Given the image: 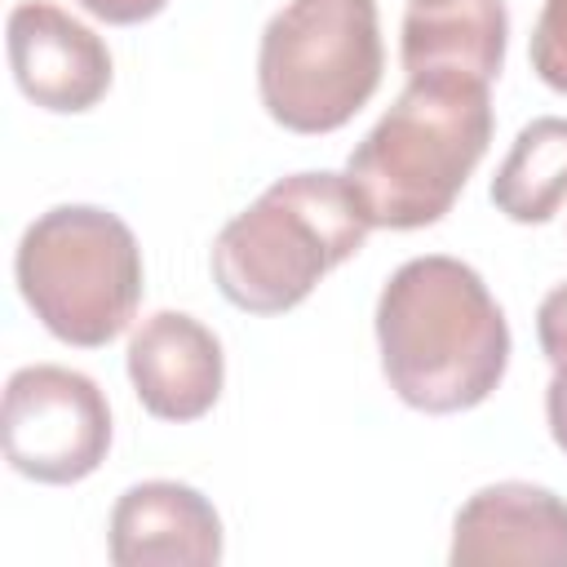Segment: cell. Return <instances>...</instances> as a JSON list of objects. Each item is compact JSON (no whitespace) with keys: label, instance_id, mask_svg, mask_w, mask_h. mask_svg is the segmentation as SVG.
Wrapping results in <instances>:
<instances>
[{"label":"cell","instance_id":"cell-13","mask_svg":"<svg viewBox=\"0 0 567 567\" xmlns=\"http://www.w3.org/2000/svg\"><path fill=\"white\" fill-rule=\"evenodd\" d=\"M532 71L554 89L567 93V0H545L532 27Z\"/></svg>","mask_w":567,"mask_h":567},{"label":"cell","instance_id":"cell-2","mask_svg":"<svg viewBox=\"0 0 567 567\" xmlns=\"http://www.w3.org/2000/svg\"><path fill=\"white\" fill-rule=\"evenodd\" d=\"M492 142L487 84L461 80H408L394 106L350 151L346 177L381 230L434 226Z\"/></svg>","mask_w":567,"mask_h":567},{"label":"cell","instance_id":"cell-1","mask_svg":"<svg viewBox=\"0 0 567 567\" xmlns=\"http://www.w3.org/2000/svg\"><path fill=\"white\" fill-rule=\"evenodd\" d=\"M377 346L390 390L430 416L478 408L509 368V323L483 275L430 252L403 261L377 297Z\"/></svg>","mask_w":567,"mask_h":567},{"label":"cell","instance_id":"cell-6","mask_svg":"<svg viewBox=\"0 0 567 567\" xmlns=\"http://www.w3.org/2000/svg\"><path fill=\"white\" fill-rule=\"evenodd\" d=\"M111 447V408L93 377L62 363L18 368L4 385V461L35 483H80Z\"/></svg>","mask_w":567,"mask_h":567},{"label":"cell","instance_id":"cell-11","mask_svg":"<svg viewBox=\"0 0 567 567\" xmlns=\"http://www.w3.org/2000/svg\"><path fill=\"white\" fill-rule=\"evenodd\" d=\"M505 0H412L403 13L399 58L408 80L492 84L505 66Z\"/></svg>","mask_w":567,"mask_h":567},{"label":"cell","instance_id":"cell-9","mask_svg":"<svg viewBox=\"0 0 567 567\" xmlns=\"http://www.w3.org/2000/svg\"><path fill=\"white\" fill-rule=\"evenodd\" d=\"M452 567L483 563H540L567 567V501L536 483H487L478 487L452 523Z\"/></svg>","mask_w":567,"mask_h":567},{"label":"cell","instance_id":"cell-8","mask_svg":"<svg viewBox=\"0 0 567 567\" xmlns=\"http://www.w3.org/2000/svg\"><path fill=\"white\" fill-rule=\"evenodd\" d=\"M128 381L159 421H199L221 399L226 354L213 328L186 310H155L128 337Z\"/></svg>","mask_w":567,"mask_h":567},{"label":"cell","instance_id":"cell-4","mask_svg":"<svg viewBox=\"0 0 567 567\" xmlns=\"http://www.w3.org/2000/svg\"><path fill=\"white\" fill-rule=\"evenodd\" d=\"M13 275L31 315L80 350L115 341L142 301V248L133 230L97 204L40 213L18 239Z\"/></svg>","mask_w":567,"mask_h":567},{"label":"cell","instance_id":"cell-3","mask_svg":"<svg viewBox=\"0 0 567 567\" xmlns=\"http://www.w3.org/2000/svg\"><path fill=\"white\" fill-rule=\"evenodd\" d=\"M372 221L346 173H292L266 186L213 239V284L248 315H284L350 261Z\"/></svg>","mask_w":567,"mask_h":567},{"label":"cell","instance_id":"cell-14","mask_svg":"<svg viewBox=\"0 0 567 567\" xmlns=\"http://www.w3.org/2000/svg\"><path fill=\"white\" fill-rule=\"evenodd\" d=\"M536 341L540 354L554 363V372H567V279L545 292L536 310Z\"/></svg>","mask_w":567,"mask_h":567},{"label":"cell","instance_id":"cell-12","mask_svg":"<svg viewBox=\"0 0 567 567\" xmlns=\"http://www.w3.org/2000/svg\"><path fill=\"white\" fill-rule=\"evenodd\" d=\"M492 204L518 226H540L567 204V120L540 115L518 128L492 177Z\"/></svg>","mask_w":567,"mask_h":567},{"label":"cell","instance_id":"cell-16","mask_svg":"<svg viewBox=\"0 0 567 567\" xmlns=\"http://www.w3.org/2000/svg\"><path fill=\"white\" fill-rule=\"evenodd\" d=\"M545 421H549L554 443L567 452V372H554V377H549V390H545Z\"/></svg>","mask_w":567,"mask_h":567},{"label":"cell","instance_id":"cell-5","mask_svg":"<svg viewBox=\"0 0 567 567\" xmlns=\"http://www.w3.org/2000/svg\"><path fill=\"white\" fill-rule=\"evenodd\" d=\"M385 71L377 0H288L261 31L257 93L288 133H337Z\"/></svg>","mask_w":567,"mask_h":567},{"label":"cell","instance_id":"cell-7","mask_svg":"<svg viewBox=\"0 0 567 567\" xmlns=\"http://www.w3.org/2000/svg\"><path fill=\"white\" fill-rule=\"evenodd\" d=\"M9 66L18 89L58 115L89 111L111 89V53L93 27L49 0H22L9 13Z\"/></svg>","mask_w":567,"mask_h":567},{"label":"cell","instance_id":"cell-15","mask_svg":"<svg viewBox=\"0 0 567 567\" xmlns=\"http://www.w3.org/2000/svg\"><path fill=\"white\" fill-rule=\"evenodd\" d=\"M80 9H89L93 18L111 22V27H133V22H146L155 18L168 0H75Z\"/></svg>","mask_w":567,"mask_h":567},{"label":"cell","instance_id":"cell-10","mask_svg":"<svg viewBox=\"0 0 567 567\" xmlns=\"http://www.w3.org/2000/svg\"><path fill=\"white\" fill-rule=\"evenodd\" d=\"M106 549L115 567H213L221 563V518L186 483H133L111 509Z\"/></svg>","mask_w":567,"mask_h":567}]
</instances>
